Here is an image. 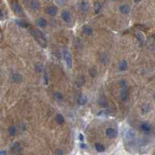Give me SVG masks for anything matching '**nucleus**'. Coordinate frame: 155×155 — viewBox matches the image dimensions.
I'll use <instances>...</instances> for the list:
<instances>
[{
  "label": "nucleus",
  "instance_id": "nucleus-1",
  "mask_svg": "<svg viewBox=\"0 0 155 155\" xmlns=\"http://www.w3.org/2000/svg\"><path fill=\"white\" fill-rule=\"evenodd\" d=\"M29 33L31 34V35L34 37L35 40L39 44V45L41 47H43V48L47 47V40L44 34L42 32H41L40 29L33 27V28H31L29 29Z\"/></svg>",
  "mask_w": 155,
  "mask_h": 155
},
{
  "label": "nucleus",
  "instance_id": "nucleus-2",
  "mask_svg": "<svg viewBox=\"0 0 155 155\" xmlns=\"http://www.w3.org/2000/svg\"><path fill=\"white\" fill-rule=\"evenodd\" d=\"M11 8L16 15H18V16H23L24 15L23 9L21 5H20L17 1L11 2Z\"/></svg>",
  "mask_w": 155,
  "mask_h": 155
},
{
  "label": "nucleus",
  "instance_id": "nucleus-3",
  "mask_svg": "<svg viewBox=\"0 0 155 155\" xmlns=\"http://www.w3.org/2000/svg\"><path fill=\"white\" fill-rule=\"evenodd\" d=\"M63 56L66 62L67 67L68 68H72V57H71V54L70 53V51H68V50H65L63 52Z\"/></svg>",
  "mask_w": 155,
  "mask_h": 155
},
{
  "label": "nucleus",
  "instance_id": "nucleus-4",
  "mask_svg": "<svg viewBox=\"0 0 155 155\" xmlns=\"http://www.w3.org/2000/svg\"><path fill=\"white\" fill-rule=\"evenodd\" d=\"M99 60L102 65H107L109 62V57L107 54L104 52H101L99 54Z\"/></svg>",
  "mask_w": 155,
  "mask_h": 155
},
{
  "label": "nucleus",
  "instance_id": "nucleus-5",
  "mask_svg": "<svg viewBox=\"0 0 155 155\" xmlns=\"http://www.w3.org/2000/svg\"><path fill=\"white\" fill-rule=\"evenodd\" d=\"M106 136L110 139L116 138L117 136V131L113 128H108V129H106Z\"/></svg>",
  "mask_w": 155,
  "mask_h": 155
},
{
  "label": "nucleus",
  "instance_id": "nucleus-6",
  "mask_svg": "<svg viewBox=\"0 0 155 155\" xmlns=\"http://www.w3.org/2000/svg\"><path fill=\"white\" fill-rule=\"evenodd\" d=\"M29 7L33 10H38L40 8V3L38 1H27Z\"/></svg>",
  "mask_w": 155,
  "mask_h": 155
},
{
  "label": "nucleus",
  "instance_id": "nucleus-7",
  "mask_svg": "<svg viewBox=\"0 0 155 155\" xmlns=\"http://www.w3.org/2000/svg\"><path fill=\"white\" fill-rule=\"evenodd\" d=\"M85 77L84 75H80L78 77L77 80H76V82H75V84H76V86L78 88H81V87H83L85 84Z\"/></svg>",
  "mask_w": 155,
  "mask_h": 155
},
{
  "label": "nucleus",
  "instance_id": "nucleus-8",
  "mask_svg": "<svg viewBox=\"0 0 155 155\" xmlns=\"http://www.w3.org/2000/svg\"><path fill=\"white\" fill-rule=\"evenodd\" d=\"M57 8L56 7V6H49V7H47V9H46V12H47V13L48 14V15H50V16H55V15H57Z\"/></svg>",
  "mask_w": 155,
  "mask_h": 155
},
{
  "label": "nucleus",
  "instance_id": "nucleus-9",
  "mask_svg": "<svg viewBox=\"0 0 155 155\" xmlns=\"http://www.w3.org/2000/svg\"><path fill=\"white\" fill-rule=\"evenodd\" d=\"M140 129L145 133H149L151 130V125L149 122H143L140 124Z\"/></svg>",
  "mask_w": 155,
  "mask_h": 155
},
{
  "label": "nucleus",
  "instance_id": "nucleus-10",
  "mask_svg": "<svg viewBox=\"0 0 155 155\" xmlns=\"http://www.w3.org/2000/svg\"><path fill=\"white\" fill-rule=\"evenodd\" d=\"M12 80L15 82V83H20V82H22L23 81V76L21 74L18 73H13L12 75Z\"/></svg>",
  "mask_w": 155,
  "mask_h": 155
},
{
  "label": "nucleus",
  "instance_id": "nucleus-11",
  "mask_svg": "<svg viewBox=\"0 0 155 155\" xmlns=\"http://www.w3.org/2000/svg\"><path fill=\"white\" fill-rule=\"evenodd\" d=\"M119 98L123 102H125V101L127 100V99H128V89L127 88H121Z\"/></svg>",
  "mask_w": 155,
  "mask_h": 155
},
{
  "label": "nucleus",
  "instance_id": "nucleus-12",
  "mask_svg": "<svg viewBox=\"0 0 155 155\" xmlns=\"http://www.w3.org/2000/svg\"><path fill=\"white\" fill-rule=\"evenodd\" d=\"M61 17H62V19H63L64 21H65V22H67V23L69 22L70 20H71V13H70L68 11H67V10H65V11L62 12V13H61Z\"/></svg>",
  "mask_w": 155,
  "mask_h": 155
},
{
  "label": "nucleus",
  "instance_id": "nucleus-13",
  "mask_svg": "<svg viewBox=\"0 0 155 155\" xmlns=\"http://www.w3.org/2000/svg\"><path fill=\"white\" fill-rule=\"evenodd\" d=\"M119 11L122 13V14H128L130 12V7L127 5V4H124L120 6L119 7Z\"/></svg>",
  "mask_w": 155,
  "mask_h": 155
},
{
  "label": "nucleus",
  "instance_id": "nucleus-14",
  "mask_svg": "<svg viewBox=\"0 0 155 155\" xmlns=\"http://www.w3.org/2000/svg\"><path fill=\"white\" fill-rule=\"evenodd\" d=\"M90 6H89V3L86 2V1H82L80 4V9L81 11L83 12H87L88 10H89Z\"/></svg>",
  "mask_w": 155,
  "mask_h": 155
},
{
  "label": "nucleus",
  "instance_id": "nucleus-15",
  "mask_svg": "<svg viewBox=\"0 0 155 155\" xmlns=\"http://www.w3.org/2000/svg\"><path fill=\"white\" fill-rule=\"evenodd\" d=\"M128 68V63L126 60H122L119 62V69L122 71H127Z\"/></svg>",
  "mask_w": 155,
  "mask_h": 155
},
{
  "label": "nucleus",
  "instance_id": "nucleus-16",
  "mask_svg": "<svg viewBox=\"0 0 155 155\" xmlns=\"http://www.w3.org/2000/svg\"><path fill=\"white\" fill-rule=\"evenodd\" d=\"M88 101V98L85 95H81L78 99V104L80 106H83Z\"/></svg>",
  "mask_w": 155,
  "mask_h": 155
},
{
  "label": "nucleus",
  "instance_id": "nucleus-17",
  "mask_svg": "<svg viewBox=\"0 0 155 155\" xmlns=\"http://www.w3.org/2000/svg\"><path fill=\"white\" fill-rule=\"evenodd\" d=\"M16 24L19 26L23 27V28H27L29 26V24L27 22H26L25 20H23V19H16Z\"/></svg>",
  "mask_w": 155,
  "mask_h": 155
},
{
  "label": "nucleus",
  "instance_id": "nucleus-18",
  "mask_svg": "<svg viewBox=\"0 0 155 155\" xmlns=\"http://www.w3.org/2000/svg\"><path fill=\"white\" fill-rule=\"evenodd\" d=\"M22 150V147H21V145H20V143L19 142H15L13 146H12V150L14 152V153H19L20 150Z\"/></svg>",
  "mask_w": 155,
  "mask_h": 155
},
{
  "label": "nucleus",
  "instance_id": "nucleus-19",
  "mask_svg": "<svg viewBox=\"0 0 155 155\" xmlns=\"http://www.w3.org/2000/svg\"><path fill=\"white\" fill-rule=\"evenodd\" d=\"M37 24L40 26V27H45L47 25V21L44 19V18H40L37 20Z\"/></svg>",
  "mask_w": 155,
  "mask_h": 155
},
{
  "label": "nucleus",
  "instance_id": "nucleus-20",
  "mask_svg": "<svg viewBox=\"0 0 155 155\" xmlns=\"http://www.w3.org/2000/svg\"><path fill=\"white\" fill-rule=\"evenodd\" d=\"M98 102L101 106H103V107H107L108 106V102H107V99L105 96H101L99 99Z\"/></svg>",
  "mask_w": 155,
  "mask_h": 155
},
{
  "label": "nucleus",
  "instance_id": "nucleus-21",
  "mask_svg": "<svg viewBox=\"0 0 155 155\" xmlns=\"http://www.w3.org/2000/svg\"><path fill=\"white\" fill-rule=\"evenodd\" d=\"M135 37L137 38V40L139 41H140V42L143 43L144 42V40H145V37H144V35L143 33H141L140 31H136L135 32Z\"/></svg>",
  "mask_w": 155,
  "mask_h": 155
},
{
  "label": "nucleus",
  "instance_id": "nucleus-22",
  "mask_svg": "<svg viewBox=\"0 0 155 155\" xmlns=\"http://www.w3.org/2000/svg\"><path fill=\"white\" fill-rule=\"evenodd\" d=\"M55 119H56V122H57V123L58 124V125H63V124L65 123V122L64 116H62L61 114H57L56 116Z\"/></svg>",
  "mask_w": 155,
  "mask_h": 155
},
{
  "label": "nucleus",
  "instance_id": "nucleus-23",
  "mask_svg": "<svg viewBox=\"0 0 155 155\" xmlns=\"http://www.w3.org/2000/svg\"><path fill=\"white\" fill-rule=\"evenodd\" d=\"M8 133L10 136H15L17 133V129L15 126L12 125L8 128Z\"/></svg>",
  "mask_w": 155,
  "mask_h": 155
},
{
  "label": "nucleus",
  "instance_id": "nucleus-24",
  "mask_svg": "<svg viewBox=\"0 0 155 155\" xmlns=\"http://www.w3.org/2000/svg\"><path fill=\"white\" fill-rule=\"evenodd\" d=\"M83 32L88 35V36H91L92 34V29L90 26L88 25H85L83 26Z\"/></svg>",
  "mask_w": 155,
  "mask_h": 155
},
{
  "label": "nucleus",
  "instance_id": "nucleus-25",
  "mask_svg": "<svg viewBox=\"0 0 155 155\" xmlns=\"http://www.w3.org/2000/svg\"><path fill=\"white\" fill-rule=\"evenodd\" d=\"M89 75L91 78H96L98 75V71L96 67H91L89 69Z\"/></svg>",
  "mask_w": 155,
  "mask_h": 155
},
{
  "label": "nucleus",
  "instance_id": "nucleus-26",
  "mask_svg": "<svg viewBox=\"0 0 155 155\" xmlns=\"http://www.w3.org/2000/svg\"><path fill=\"white\" fill-rule=\"evenodd\" d=\"M95 147H96V150L98 151V152H104L105 151V147L102 145V143H96L95 144Z\"/></svg>",
  "mask_w": 155,
  "mask_h": 155
},
{
  "label": "nucleus",
  "instance_id": "nucleus-27",
  "mask_svg": "<svg viewBox=\"0 0 155 155\" xmlns=\"http://www.w3.org/2000/svg\"><path fill=\"white\" fill-rule=\"evenodd\" d=\"M94 9H95V13H99L101 9H102V5L99 2H96L95 6H94Z\"/></svg>",
  "mask_w": 155,
  "mask_h": 155
},
{
  "label": "nucleus",
  "instance_id": "nucleus-28",
  "mask_svg": "<svg viewBox=\"0 0 155 155\" xmlns=\"http://www.w3.org/2000/svg\"><path fill=\"white\" fill-rule=\"evenodd\" d=\"M44 70V65L40 63H37L35 65V71L38 73H40V72H42Z\"/></svg>",
  "mask_w": 155,
  "mask_h": 155
},
{
  "label": "nucleus",
  "instance_id": "nucleus-29",
  "mask_svg": "<svg viewBox=\"0 0 155 155\" xmlns=\"http://www.w3.org/2000/svg\"><path fill=\"white\" fill-rule=\"evenodd\" d=\"M150 109V106H149V104H144L143 106H142V112L143 114H145V113H147Z\"/></svg>",
  "mask_w": 155,
  "mask_h": 155
},
{
  "label": "nucleus",
  "instance_id": "nucleus-30",
  "mask_svg": "<svg viewBox=\"0 0 155 155\" xmlns=\"http://www.w3.org/2000/svg\"><path fill=\"white\" fill-rule=\"evenodd\" d=\"M63 97H64L63 95H62L61 93L59 92V91H55L54 93V98L57 99V100H62L63 99Z\"/></svg>",
  "mask_w": 155,
  "mask_h": 155
},
{
  "label": "nucleus",
  "instance_id": "nucleus-31",
  "mask_svg": "<svg viewBox=\"0 0 155 155\" xmlns=\"http://www.w3.org/2000/svg\"><path fill=\"white\" fill-rule=\"evenodd\" d=\"M119 85L121 87V88H127V82L126 80L124 79H121L119 81Z\"/></svg>",
  "mask_w": 155,
  "mask_h": 155
},
{
  "label": "nucleus",
  "instance_id": "nucleus-32",
  "mask_svg": "<svg viewBox=\"0 0 155 155\" xmlns=\"http://www.w3.org/2000/svg\"><path fill=\"white\" fill-rule=\"evenodd\" d=\"M49 82V77L47 73V71H44V83L45 85H47Z\"/></svg>",
  "mask_w": 155,
  "mask_h": 155
},
{
  "label": "nucleus",
  "instance_id": "nucleus-33",
  "mask_svg": "<svg viewBox=\"0 0 155 155\" xmlns=\"http://www.w3.org/2000/svg\"><path fill=\"white\" fill-rule=\"evenodd\" d=\"M55 155H64V152L60 149H57L55 150Z\"/></svg>",
  "mask_w": 155,
  "mask_h": 155
},
{
  "label": "nucleus",
  "instance_id": "nucleus-34",
  "mask_svg": "<svg viewBox=\"0 0 155 155\" xmlns=\"http://www.w3.org/2000/svg\"><path fill=\"white\" fill-rule=\"evenodd\" d=\"M79 140H80V141H81V142H83V141H84V136L82 135L81 133L79 134Z\"/></svg>",
  "mask_w": 155,
  "mask_h": 155
},
{
  "label": "nucleus",
  "instance_id": "nucleus-35",
  "mask_svg": "<svg viewBox=\"0 0 155 155\" xmlns=\"http://www.w3.org/2000/svg\"><path fill=\"white\" fill-rule=\"evenodd\" d=\"M80 147H81V148H82V149H85V148L87 147V146L85 145L84 143H81L80 144Z\"/></svg>",
  "mask_w": 155,
  "mask_h": 155
},
{
  "label": "nucleus",
  "instance_id": "nucleus-36",
  "mask_svg": "<svg viewBox=\"0 0 155 155\" xmlns=\"http://www.w3.org/2000/svg\"><path fill=\"white\" fill-rule=\"evenodd\" d=\"M3 17H4V16H3V11H2V10L0 9V19H3Z\"/></svg>",
  "mask_w": 155,
  "mask_h": 155
},
{
  "label": "nucleus",
  "instance_id": "nucleus-37",
  "mask_svg": "<svg viewBox=\"0 0 155 155\" xmlns=\"http://www.w3.org/2000/svg\"><path fill=\"white\" fill-rule=\"evenodd\" d=\"M0 155H7L6 151H5V150H1V151H0Z\"/></svg>",
  "mask_w": 155,
  "mask_h": 155
},
{
  "label": "nucleus",
  "instance_id": "nucleus-38",
  "mask_svg": "<svg viewBox=\"0 0 155 155\" xmlns=\"http://www.w3.org/2000/svg\"><path fill=\"white\" fill-rule=\"evenodd\" d=\"M56 3H59V4H65V3H66V1H56Z\"/></svg>",
  "mask_w": 155,
  "mask_h": 155
},
{
  "label": "nucleus",
  "instance_id": "nucleus-39",
  "mask_svg": "<svg viewBox=\"0 0 155 155\" xmlns=\"http://www.w3.org/2000/svg\"><path fill=\"white\" fill-rule=\"evenodd\" d=\"M2 39H3V34H2V31H1V29H0V43H1Z\"/></svg>",
  "mask_w": 155,
  "mask_h": 155
}]
</instances>
